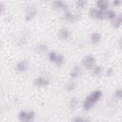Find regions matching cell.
<instances>
[{
	"label": "cell",
	"mask_w": 122,
	"mask_h": 122,
	"mask_svg": "<svg viewBox=\"0 0 122 122\" xmlns=\"http://www.w3.org/2000/svg\"><path fill=\"white\" fill-rule=\"evenodd\" d=\"M76 87H77V85H76V83L74 81H69V82H67L65 84L64 88H65V91L67 92H73L76 89Z\"/></svg>",
	"instance_id": "obj_16"
},
{
	"label": "cell",
	"mask_w": 122,
	"mask_h": 122,
	"mask_svg": "<svg viewBox=\"0 0 122 122\" xmlns=\"http://www.w3.org/2000/svg\"><path fill=\"white\" fill-rule=\"evenodd\" d=\"M86 120H88V119H86L85 117H80V116H76V117L72 118V121H74V122H84Z\"/></svg>",
	"instance_id": "obj_25"
},
{
	"label": "cell",
	"mask_w": 122,
	"mask_h": 122,
	"mask_svg": "<svg viewBox=\"0 0 122 122\" xmlns=\"http://www.w3.org/2000/svg\"><path fill=\"white\" fill-rule=\"evenodd\" d=\"M51 8L52 10H57V11H66L69 10L68 5L63 0H54L51 3Z\"/></svg>",
	"instance_id": "obj_6"
},
{
	"label": "cell",
	"mask_w": 122,
	"mask_h": 122,
	"mask_svg": "<svg viewBox=\"0 0 122 122\" xmlns=\"http://www.w3.org/2000/svg\"><path fill=\"white\" fill-rule=\"evenodd\" d=\"M42 1H46V0H42Z\"/></svg>",
	"instance_id": "obj_31"
},
{
	"label": "cell",
	"mask_w": 122,
	"mask_h": 122,
	"mask_svg": "<svg viewBox=\"0 0 122 122\" xmlns=\"http://www.w3.org/2000/svg\"><path fill=\"white\" fill-rule=\"evenodd\" d=\"M102 96H103V92L101 90H94L93 92L89 93L82 102L83 110L87 112L91 111L93 108V106L102 98Z\"/></svg>",
	"instance_id": "obj_1"
},
{
	"label": "cell",
	"mask_w": 122,
	"mask_h": 122,
	"mask_svg": "<svg viewBox=\"0 0 122 122\" xmlns=\"http://www.w3.org/2000/svg\"><path fill=\"white\" fill-rule=\"evenodd\" d=\"M63 18H64V20H65L66 22H68V23H73V22L77 21V19H78V18H77V15L74 14L73 12L70 11L69 10H66V11H64Z\"/></svg>",
	"instance_id": "obj_10"
},
{
	"label": "cell",
	"mask_w": 122,
	"mask_h": 122,
	"mask_svg": "<svg viewBox=\"0 0 122 122\" xmlns=\"http://www.w3.org/2000/svg\"><path fill=\"white\" fill-rule=\"evenodd\" d=\"M92 72L93 74V76L95 77H100L103 73V67L100 65H95L94 68L92 70Z\"/></svg>",
	"instance_id": "obj_15"
},
{
	"label": "cell",
	"mask_w": 122,
	"mask_h": 122,
	"mask_svg": "<svg viewBox=\"0 0 122 122\" xmlns=\"http://www.w3.org/2000/svg\"><path fill=\"white\" fill-rule=\"evenodd\" d=\"M94 19H97V20H104V19H106V10H101L97 9V11H96Z\"/></svg>",
	"instance_id": "obj_19"
},
{
	"label": "cell",
	"mask_w": 122,
	"mask_h": 122,
	"mask_svg": "<svg viewBox=\"0 0 122 122\" xmlns=\"http://www.w3.org/2000/svg\"><path fill=\"white\" fill-rule=\"evenodd\" d=\"M69 106H70V108L72 109V110L76 109V108L78 107V100H77V98H75V97L71 98V100H70V102H69Z\"/></svg>",
	"instance_id": "obj_22"
},
{
	"label": "cell",
	"mask_w": 122,
	"mask_h": 122,
	"mask_svg": "<svg viewBox=\"0 0 122 122\" xmlns=\"http://www.w3.org/2000/svg\"><path fill=\"white\" fill-rule=\"evenodd\" d=\"M18 120L21 122H32L35 119V112L33 111L21 110L18 112Z\"/></svg>",
	"instance_id": "obj_2"
},
{
	"label": "cell",
	"mask_w": 122,
	"mask_h": 122,
	"mask_svg": "<svg viewBox=\"0 0 122 122\" xmlns=\"http://www.w3.org/2000/svg\"><path fill=\"white\" fill-rule=\"evenodd\" d=\"M113 97L116 98L117 100H122V88L116 89L113 92Z\"/></svg>",
	"instance_id": "obj_23"
},
{
	"label": "cell",
	"mask_w": 122,
	"mask_h": 122,
	"mask_svg": "<svg viewBox=\"0 0 122 122\" xmlns=\"http://www.w3.org/2000/svg\"><path fill=\"white\" fill-rule=\"evenodd\" d=\"M57 37L61 41H66L71 37V31L67 28H61L57 31Z\"/></svg>",
	"instance_id": "obj_7"
},
{
	"label": "cell",
	"mask_w": 122,
	"mask_h": 122,
	"mask_svg": "<svg viewBox=\"0 0 122 122\" xmlns=\"http://www.w3.org/2000/svg\"><path fill=\"white\" fill-rule=\"evenodd\" d=\"M82 74V68L78 65H74L70 72V76L72 80H75V79H78Z\"/></svg>",
	"instance_id": "obj_9"
},
{
	"label": "cell",
	"mask_w": 122,
	"mask_h": 122,
	"mask_svg": "<svg viewBox=\"0 0 122 122\" xmlns=\"http://www.w3.org/2000/svg\"><path fill=\"white\" fill-rule=\"evenodd\" d=\"M88 4V0H76L75 1V7L79 10L85 8Z\"/></svg>",
	"instance_id": "obj_21"
},
{
	"label": "cell",
	"mask_w": 122,
	"mask_h": 122,
	"mask_svg": "<svg viewBox=\"0 0 122 122\" xmlns=\"http://www.w3.org/2000/svg\"><path fill=\"white\" fill-rule=\"evenodd\" d=\"M113 72H114V71H113V69L111 67V68L107 69V71H106V76L110 77V76H112V75L113 74Z\"/></svg>",
	"instance_id": "obj_26"
},
{
	"label": "cell",
	"mask_w": 122,
	"mask_h": 122,
	"mask_svg": "<svg viewBox=\"0 0 122 122\" xmlns=\"http://www.w3.org/2000/svg\"><path fill=\"white\" fill-rule=\"evenodd\" d=\"M57 54H58V52H57L56 51H50L48 52V58H49V60H50L51 63H53V62H54V60H55Z\"/></svg>",
	"instance_id": "obj_20"
},
{
	"label": "cell",
	"mask_w": 122,
	"mask_h": 122,
	"mask_svg": "<svg viewBox=\"0 0 122 122\" xmlns=\"http://www.w3.org/2000/svg\"><path fill=\"white\" fill-rule=\"evenodd\" d=\"M117 15H116V12L113 10H106V19H109L110 21H112V20H113L115 17H116Z\"/></svg>",
	"instance_id": "obj_18"
},
{
	"label": "cell",
	"mask_w": 122,
	"mask_h": 122,
	"mask_svg": "<svg viewBox=\"0 0 122 122\" xmlns=\"http://www.w3.org/2000/svg\"><path fill=\"white\" fill-rule=\"evenodd\" d=\"M35 51L39 54H43L46 53L48 51V46L45 43H39L35 46Z\"/></svg>",
	"instance_id": "obj_13"
},
{
	"label": "cell",
	"mask_w": 122,
	"mask_h": 122,
	"mask_svg": "<svg viewBox=\"0 0 122 122\" xmlns=\"http://www.w3.org/2000/svg\"><path fill=\"white\" fill-rule=\"evenodd\" d=\"M96 65V59L92 54L86 55L82 60V66L87 71H92Z\"/></svg>",
	"instance_id": "obj_3"
},
{
	"label": "cell",
	"mask_w": 122,
	"mask_h": 122,
	"mask_svg": "<svg viewBox=\"0 0 122 122\" xmlns=\"http://www.w3.org/2000/svg\"><path fill=\"white\" fill-rule=\"evenodd\" d=\"M120 17H121V18H122V13H121V14H120Z\"/></svg>",
	"instance_id": "obj_30"
},
{
	"label": "cell",
	"mask_w": 122,
	"mask_h": 122,
	"mask_svg": "<svg viewBox=\"0 0 122 122\" xmlns=\"http://www.w3.org/2000/svg\"><path fill=\"white\" fill-rule=\"evenodd\" d=\"M101 38H102L101 33L98 32V31H94V32H92V33L91 34V36H90V40H91L92 44H93V45H97V44H99L100 41H101Z\"/></svg>",
	"instance_id": "obj_12"
},
{
	"label": "cell",
	"mask_w": 122,
	"mask_h": 122,
	"mask_svg": "<svg viewBox=\"0 0 122 122\" xmlns=\"http://www.w3.org/2000/svg\"><path fill=\"white\" fill-rule=\"evenodd\" d=\"M37 13H38V10H37V9H36L35 6H33V5L28 6L27 9H26V10H25V15H24L25 20L28 21V22L32 21L36 17Z\"/></svg>",
	"instance_id": "obj_4"
},
{
	"label": "cell",
	"mask_w": 122,
	"mask_h": 122,
	"mask_svg": "<svg viewBox=\"0 0 122 122\" xmlns=\"http://www.w3.org/2000/svg\"><path fill=\"white\" fill-rule=\"evenodd\" d=\"M64 63H65V57H64V55L62 53H58L57 56H56V58H55V60H54V62H53V64L56 67H59L60 68V67H62L64 65Z\"/></svg>",
	"instance_id": "obj_14"
},
{
	"label": "cell",
	"mask_w": 122,
	"mask_h": 122,
	"mask_svg": "<svg viewBox=\"0 0 122 122\" xmlns=\"http://www.w3.org/2000/svg\"><path fill=\"white\" fill-rule=\"evenodd\" d=\"M120 47H121V49H122V39H121V43H120Z\"/></svg>",
	"instance_id": "obj_29"
},
{
	"label": "cell",
	"mask_w": 122,
	"mask_h": 122,
	"mask_svg": "<svg viewBox=\"0 0 122 122\" xmlns=\"http://www.w3.org/2000/svg\"><path fill=\"white\" fill-rule=\"evenodd\" d=\"M0 8H1V12L3 13V12H4V10H5V6H4V4H3V3H1V4H0Z\"/></svg>",
	"instance_id": "obj_28"
},
{
	"label": "cell",
	"mask_w": 122,
	"mask_h": 122,
	"mask_svg": "<svg viewBox=\"0 0 122 122\" xmlns=\"http://www.w3.org/2000/svg\"><path fill=\"white\" fill-rule=\"evenodd\" d=\"M121 4H122V0H112V5L113 7H119L121 6Z\"/></svg>",
	"instance_id": "obj_27"
},
{
	"label": "cell",
	"mask_w": 122,
	"mask_h": 122,
	"mask_svg": "<svg viewBox=\"0 0 122 122\" xmlns=\"http://www.w3.org/2000/svg\"><path fill=\"white\" fill-rule=\"evenodd\" d=\"M96 8L101 10H107L110 8V1L109 0H96Z\"/></svg>",
	"instance_id": "obj_11"
},
{
	"label": "cell",
	"mask_w": 122,
	"mask_h": 122,
	"mask_svg": "<svg viewBox=\"0 0 122 122\" xmlns=\"http://www.w3.org/2000/svg\"><path fill=\"white\" fill-rule=\"evenodd\" d=\"M112 22V27L113 29H119L122 26V18L120 17V15H117L113 20L111 21Z\"/></svg>",
	"instance_id": "obj_17"
},
{
	"label": "cell",
	"mask_w": 122,
	"mask_h": 122,
	"mask_svg": "<svg viewBox=\"0 0 122 122\" xmlns=\"http://www.w3.org/2000/svg\"><path fill=\"white\" fill-rule=\"evenodd\" d=\"M96 11H97V8H91L88 11V15L90 18H94L95 17V14H96Z\"/></svg>",
	"instance_id": "obj_24"
},
{
	"label": "cell",
	"mask_w": 122,
	"mask_h": 122,
	"mask_svg": "<svg viewBox=\"0 0 122 122\" xmlns=\"http://www.w3.org/2000/svg\"><path fill=\"white\" fill-rule=\"evenodd\" d=\"M28 69H29V62L26 59H23V60L19 61L15 66V71L20 72V73H23V72L27 71Z\"/></svg>",
	"instance_id": "obj_8"
},
{
	"label": "cell",
	"mask_w": 122,
	"mask_h": 122,
	"mask_svg": "<svg viewBox=\"0 0 122 122\" xmlns=\"http://www.w3.org/2000/svg\"><path fill=\"white\" fill-rule=\"evenodd\" d=\"M50 84V79L46 75H39L34 78L33 80V85L37 88H44L47 87Z\"/></svg>",
	"instance_id": "obj_5"
}]
</instances>
